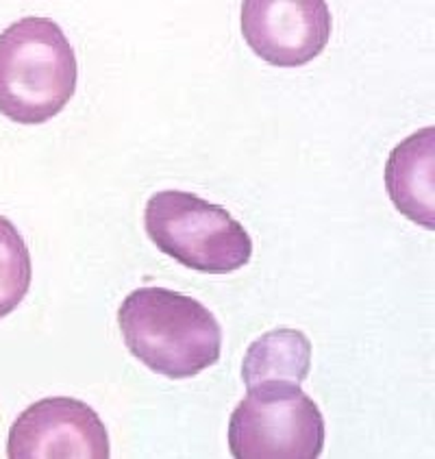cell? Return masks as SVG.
Wrapping results in <instances>:
<instances>
[{
	"instance_id": "cell-1",
	"label": "cell",
	"mask_w": 435,
	"mask_h": 459,
	"mask_svg": "<svg viewBox=\"0 0 435 459\" xmlns=\"http://www.w3.org/2000/svg\"><path fill=\"white\" fill-rule=\"evenodd\" d=\"M122 340L148 370L189 379L222 353V326L201 300L168 288H140L117 309Z\"/></svg>"
},
{
	"instance_id": "cell-2",
	"label": "cell",
	"mask_w": 435,
	"mask_h": 459,
	"mask_svg": "<svg viewBox=\"0 0 435 459\" xmlns=\"http://www.w3.org/2000/svg\"><path fill=\"white\" fill-rule=\"evenodd\" d=\"M79 64L55 20L29 18L0 33V114L24 126L55 118L76 91Z\"/></svg>"
},
{
	"instance_id": "cell-3",
	"label": "cell",
	"mask_w": 435,
	"mask_h": 459,
	"mask_svg": "<svg viewBox=\"0 0 435 459\" xmlns=\"http://www.w3.org/2000/svg\"><path fill=\"white\" fill-rule=\"evenodd\" d=\"M151 242L181 266L204 274H229L253 257V239L224 207L192 192L163 190L146 203Z\"/></svg>"
},
{
	"instance_id": "cell-4",
	"label": "cell",
	"mask_w": 435,
	"mask_h": 459,
	"mask_svg": "<svg viewBox=\"0 0 435 459\" xmlns=\"http://www.w3.org/2000/svg\"><path fill=\"white\" fill-rule=\"evenodd\" d=\"M325 436L320 407L300 384L281 379L248 387L229 420V451L238 459H316Z\"/></svg>"
},
{
	"instance_id": "cell-5",
	"label": "cell",
	"mask_w": 435,
	"mask_h": 459,
	"mask_svg": "<svg viewBox=\"0 0 435 459\" xmlns=\"http://www.w3.org/2000/svg\"><path fill=\"white\" fill-rule=\"evenodd\" d=\"M331 9L325 0H247L242 33L270 65L299 68L320 57L331 39Z\"/></svg>"
},
{
	"instance_id": "cell-6",
	"label": "cell",
	"mask_w": 435,
	"mask_h": 459,
	"mask_svg": "<svg viewBox=\"0 0 435 459\" xmlns=\"http://www.w3.org/2000/svg\"><path fill=\"white\" fill-rule=\"evenodd\" d=\"M109 433L90 405L48 396L22 411L9 429L7 457H109Z\"/></svg>"
},
{
	"instance_id": "cell-7",
	"label": "cell",
	"mask_w": 435,
	"mask_h": 459,
	"mask_svg": "<svg viewBox=\"0 0 435 459\" xmlns=\"http://www.w3.org/2000/svg\"><path fill=\"white\" fill-rule=\"evenodd\" d=\"M435 129L424 126L394 146L386 163V187L394 207L412 222L433 229Z\"/></svg>"
},
{
	"instance_id": "cell-8",
	"label": "cell",
	"mask_w": 435,
	"mask_h": 459,
	"mask_svg": "<svg viewBox=\"0 0 435 459\" xmlns=\"http://www.w3.org/2000/svg\"><path fill=\"white\" fill-rule=\"evenodd\" d=\"M311 370V342L303 331L279 326L248 346L242 361V379L247 387L261 381H291L303 384Z\"/></svg>"
},
{
	"instance_id": "cell-9",
	"label": "cell",
	"mask_w": 435,
	"mask_h": 459,
	"mask_svg": "<svg viewBox=\"0 0 435 459\" xmlns=\"http://www.w3.org/2000/svg\"><path fill=\"white\" fill-rule=\"evenodd\" d=\"M33 266L27 242L9 218L0 216V318H7L29 294Z\"/></svg>"
}]
</instances>
